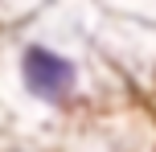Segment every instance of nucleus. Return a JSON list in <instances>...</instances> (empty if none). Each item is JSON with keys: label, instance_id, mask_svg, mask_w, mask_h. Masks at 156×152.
I'll list each match as a JSON object with an SVG mask.
<instances>
[{"label": "nucleus", "instance_id": "nucleus-1", "mask_svg": "<svg viewBox=\"0 0 156 152\" xmlns=\"http://www.w3.org/2000/svg\"><path fill=\"white\" fill-rule=\"evenodd\" d=\"M25 78H29V87L37 90V95L62 99L66 90H70V82H74V70H70V62H62V58L49 54V49H29V58H25Z\"/></svg>", "mask_w": 156, "mask_h": 152}]
</instances>
